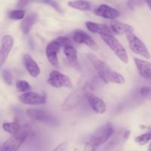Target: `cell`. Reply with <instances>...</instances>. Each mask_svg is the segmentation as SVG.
<instances>
[{"mask_svg": "<svg viewBox=\"0 0 151 151\" xmlns=\"http://www.w3.org/2000/svg\"><path fill=\"white\" fill-rule=\"evenodd\" d=\"M88 58L92 63L97 75L105 83H113L116 84H124L125 79L121 74L115 72L107 63L99 59L94 55H88Z\"/></svg>", "mask_w": 151, "mask_h": 151, "instance_id": "cell-1", "label": "cell"}, {"mask_svg": "<svg viewBox=\"0 0 151 151\" xmlns=\"http://www.w3.org/2000/svg\"><path fill=\"white\" fill-rule=\"evenodd\" d=\"M114 132V128L111 123L105 124L94 131L89 141L86 144L83 151H97L110 139Z\"/></svg>", "mask_w": 151, "mask_h": 151, "instance_id": "cell-2", "label": "cell"}, {"mask_svg": "<svg viewBox=\"0 0 151 151\" xmlns=\"http://www.w3.org/2000/svg\"><path fill=\"white\" fill-rule=\"evenodd\" d=\"M94 90L91 83H85L72 91L66 98L62 104V110L63 111H69L78 106L85 99H87L88 95L92 94Z\"/></svg>", "mask_w": 151, "mask_h": 151, "instance_id": "cell-3", "label": "cell"}, {"mask_svg": "<svg viewBox=\"0 0 151 151\" xmlns=\"http://www.w3.org/2000/svg\"><path fill=\"white\" fill-rule=\"evenodd\" d=\"M30 130V127L28 125L22 126L17 134L12 135L3 144L0 151H17L27 139Z\"/></svg>", "mask_w": 151, "mask_h": 151, "instance_id": "cell-4", "label": "cell"}, {"mask_svg": "<svg viewBox=\"0 0 151 151\" xmlns=\"http://www.w3.org/2000/svg\"><path fill=\"white\" fill-rule=\"evenodd\" d=\"M70 44V39L67 37H59L53 41H50L46 48V55L49 62L52 66H58L59 64L58 59V53L60 47H63Z\"/></svg>", "mask_w": 151, "mask_h": 151, "instance_id": "cell-5", "label": "cell"}, {"mask_svg": "<svg viewBox=\"0 0 151 151\" xmlns=\"http://www.w3.org/2000/svg\"><path fill=\"white\" fill-rule=\"evenodd\" d=\"M100 37L121 61L125 63H128V56L126 50L112 34H105L101 35Z\"/></svg>", "mask_w": 151, "mask_h": 151, "instance_id": "cell-6", "label": "cell"}, {"mask_svg": "<svg viewBox=\"0 0 151 151\" xmlns=\"http://www.w3.org/2000/svg\"><path fill=\"white\" fill-rule=\"evenodd\" d=\"M125 35H126L128 45L133 52L139 55L146 59L150 58V52L142 40H140L135 34H134V32H128Z\"/></svg>", "mask_w": 151, "mask_h": 151, "instance_id": "cell-7", "label": "cell"}, {"mask_svg": "<svg viewBox=\"0 0 151 151\" xmlns=\"http://www.w3.org/2000/svg\"><path fill=\"white\" fill-rule=\"evenodd\" d=\"M27 115L31 119L37 122H43L47 125L54 126L58 125V120L47 111L38 109H29L27 110Z\"/></svg>", "mask_w": 151, "mask_h": 151, "instance_id": "cell-8", "label": "cell"}, {"mask_svg": "<svg viewBox=\"0 0 151 151\" xmlns=\"http://www.w3.org/2000/svg\"><path fill=\"white\" fill-rule=\"evenodd\" d=\"M47 83L55 88H61V87H66L69 88H74L73 84L69 77L56 70H53L50 72Z\"/></svg>", "mask_w": 151, "mask_h": 151, "instance_id": "cell-9", "label": "cell"}, {"mask_svg": "<svg viewBox=\"0 0 151 151\" xmlns=\"http://www.w3.org/2000/svg\"><path fill=\"white\" fill-rule=\"evenodd\" d=\"M19 100L23 104L37 106V105H42L46 103L47 97L45 94L29 91V92L23 93L21 94L19 97Z\"/></svg>", "mask_w": 151, "mask_h": 151, "instance_id": "cell-10", "label": "cell"}, {"mask_svg": "<svg viewBox=\"0 0 151 151\" xmlns=\"http://www.w3.org/2000/svg\"><path fill=\"white\" fill-rule=\"evenodd\" d=\"M72 38L75 42L80 44H85L94 50H97L99 49L98 45L94 41V40L83 30L76 29L74 31L72 34Z\"/></svg>", "mask_w": 151, "mask_h": 151, "instance_id": "cell-11", "label": "cell"}, {"mask_svg": "<svg viewBox=\"0 0 151 151\" xmlns=\"http://www.w3.org/2000/svg\"><path fill=\"white\" fill-rule=\"evenodd\" d=\"M14 40L10 35H5L1 38L0 43V67L6 61L10 52L13 48Z\"/></svg>", "mask_w": 151, "mask_h": 151, "instance_id": "cell-12", "label": "cell"}, {"mask_svg": "<svg viewBox=\"0 0 151 151\" xmlns=\"http://www.w3.org/2000/svg\"><path fill=\"white\" fill-rule=\"evenodd\" d=\"M94 13L97 16L107 19H115L119 16V12L116 9L106 4L97 6L94 10Z\"/></svg>", "mask_w": 151, "mask_h": 151, "instance_id": "cell-13", "label": "cell"}, {"mask_svg": "<svg viewBox=\"0 0 151 151\" xmlns=\"http://www.w3.org/2000/svg\"><path fill=\"white\" fill-rule=\"evenodd\" d=\"M63 52H64L65 56H66L69 63L72 67L76 69H81V66H80L79 61H78V52H77L76 49L73 46H72L71 44L65 46L63 47Z\"/></svg>", "mask_w": 151, "mask_h": 151, "instance_id": "cell-14", "label": "cell"}, {"mask_svg": "<svg viewBox=\"0 0 151 151\" xmlns=\"http://www.w3.org/2000/svg\"><path fill=\"white\" fill-rule=\"evenodd\" d=\"M23 63L27 72L32 78H35L40 75L41 71H40L38 63L33 60V58L29 55L26 54L23 56Z\"/></svg>", "mask_w": 151, "mask_h": 151, "instance_id": "cell-15", "label": "cell"}, {"mask_svg": "<svg viewBox=\"0 0 151 151\" xmlns=\"http://www.w3.org/2000/svg\"><path fill=\"white\" fill-rule=\"evenodd\" d=\"M87 100L92 110L96 114H102L106 111V105L101 98L96 97L93 94H91L88 96Z\"/></svg>", "mask_w": 151, "mask_h": 151, "instance_id": "cell-16", "label": "cell"}, {"mask_svg": "<svg viewBox=\"0 0 151 151\" xmlns=\"http://www.w3.org/2000/svg\"><path fill=\"white\" fill-rule=\"evenodd\" d=\"M38 20V16L35 12H32L28 14L21 22V29L24 35H27L30 32L31 29L36 24Z\"/></svg>", "mask_w": 151, "mask_h": 151, "instance_id": "cell-17", "label": "cell"}, {"mask_svg": "<svg viewBox=\"0 0 151 151\" xmlns=\"http://www.w3.org/2000/svg\"><path fill=\"white\" fill-rule=\"evenodd\" d=\"M134 62L139 75L145 79L151 80V63L139 58H134Z\"/></svg>", "mask_w": 151, "mask_h": 151, "instance_id": "cell-18", "label": "cell"}, {"mask_svg": "<svg viewBox=\"0 0 151 151\" xmlns=\"http://www.w3.org/2000/svg\"><path fill=\"white\" fill-rule=\"evenodd\" d=\"M86 28L93 33H97L101 35L105 34H111V29L107 25L103 24L95 23L93 22H87L86 23Z\"/></svg>", "mask_w": 151, "mask_h": 151, "instance_id": "cell-19", "label": "cell"}, {"mask_svg": "<svg viewBox=\"0 0 151 151\" xmlns=\"http://www.w3.org/2000/svg\"><path fill=\"white\" fill-rule=\"evenodd\" d=\"M111 29L112 32L118 35L126 34L128 32H134V28L129 24L122 23L119 21H113L111 23Z\"/></svg>", "mask_w": 151, "mask_h": 151, "instance_id": "cell-20", "label": "cell"}, {"mask_svg": "<svg viewBox=\"0 0 151 151\" xmlns=\"http://www.w3.org/2000/svg\"><path fill=\"white\" fill-rule=\"evenodd\" d=\"M69 7L81 11H88L91 10L90 3L86 1H73L68 2Z\"/></svg>", "mask_w": 151, "mask_h": 151, "instance_id": "cell-21", "label": "cell"}, {"mask_svg": "<svg viewBox=\"0 0 151 151\" xmlns=\"http://www.w3.org/2000/svg\"><path fill=\"white\" fill-rule=\"evenodd\" d=\"M2 128L5 132L14 135L19 132L22 127L17 122H4L2 125Z\"/></svg>", "mask_w": 151, "mask_h": 151, "instance_id": "cell-22", "label": "cell"}, {"mask_svg": "<svg viewBox=\"0 0 151 151\" xmlns=\"http://www.w3.org/2000/svg\"><path fill=\"white\" fill-rule=\"evenodd\" d=\"M25 16V11L23 10H10L7 13V17L10 19H14V20H23Z\"/></svg>", "mask_w": 151, "mask_h": 151, "instance_id": "cell-23", "label": "cell"}, {"mask_svg": "<svg viewBox=\"0 0 151 151\" xmlns=\"http://www.w3.org/2000/svg\"><path fill=\"white\" fill-rule=\"evenodd\" d=\"M16 88L22 92H29L32 90V86L25 81H19L16 84Z\"/></svg>", "mask_w": 151, "mask_h": 151, "instance_id": "cell-24", "label": "cell"}, {"mask_svg": "<svg viewBox=\"0 0 151 151\" xmlns=\"http://www.w3.org/2000/svg\"><path fill=\"white\" fill-rule=\"evenodd\" d=\"M135 142L139 145H145L151 140V133H146L135 138Z\"/></svg>", "mask_w": 151, "mask_h": 151, "instance_id": "cell-25", "label": "cell"}, {"mask_svg": "<svg viewBox=\"0 0 151 151\" xmlns=\"http://www.w3.org/2000/svg\"><path fill=\"white\" fill-rule=\"evenodd\" d=\"M2 78L4 82L7 85H12V83H13V75L8 69H4L2 71Z\"/></svg>", "mask_w": 151, "mask_h": 151, "instance_id": "cell-26", "label": "cell"}, {"mask_svg": "<svg viewBox=\"0 0 151 151\" xmlns=\"http://www.w3.org/2000/svg\"><path fill=\"white\" fill-rule=\"evenodd\" d=\"M139 93L141 96L145 97H151V88L148 86H143L140 88Z\"/></svg>", "mask_w": 151, "mask_h": 151, "instance_id": "cell-27", "label": "cell"}, {"mask_svg": "<svg viewBox=\"0 0 151 151\" xmlns=\"http://www.w3.org/2000/svg\"><path fill=\"white\" fill-rule=\"evenodd\" d=\"M67 142H63L60 143V145H58L53 150V151H66V149H67Z\"/></svg>", "mask_w": 151, "mask_h": 151, "instance_id": "cell-28", "label": "cell"}, {"mask_svg": "<svg viewBox=\"0 0 151 151\" xmlns=\"http://www.w3.org/2000/svg\"><path fill=\"white\" fill-rule=\"evenodd\" d=\"M27 1H19V2H18L17 7L19 9V10H21V8H23V7H24L25 6L27 5Z\"/></svg>", "mask_w": 151, "mask_h": 151, "instance_id": "cell-29", "label": "cell"}, {"mask_svg": "<svg viewBox=\"0 0 151 151\" xmlns=\"http://www.w3.org/2000/svg\"><path fill=\"white\" fill-rule=\"evenodd\" d=\"M146 3L147 4V5H148L149 8H150V10H151V1H146Z\"/></svg>", "mask_w": 151, "mask_h": 151, "instance_id": "cell-30", "label": "cell"}, {"mask_svg": "<svg viewBox=\"0 0 151 151\" xmlns=\"http://www.w3.org/2000/svg\"><path fill=\"white\" fill-rule=\"evenodd\" d=\"M148 151H151V142L149 145V147H148Z\"/></svg>", "mask_w": 151, "mask_h": 151, "instance_id": "cell-31", "label": "cell"}, {"mask_svg": "<svg viewBox=\"0 0 151 151\" xmlns=\"http://www.w3.org/2000/svg\"><path fill=\"white\" fill-rule=\"evenodd\" d=\"M0 149H1V148H0Z\"/></svg>", "mask_w": 151, "mask_h": 151, "instance_id": "cell-32", "label": "cell"}]
</instances>
